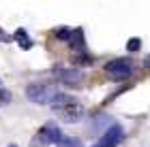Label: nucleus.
<instances>
[{"label": "nucleus", "instance_id": "nucleus-7", "mask_svg": "<svg viewBox=\"0 0 150 147\" xmlns=\"http://www.w3.org/2000/svg\"><path fill=\"white\" fill-rule=\"evenodd\" d=\"M69 41H71V47H73V51L77 53V56L86 53V43H84V32H81V28H77V30L71 32Z\"/></svg>", "mask_w": 150, "mask_h": 147}, {"label": "nucleus", "instance_id": "nucleus-4", "mask_svg": "<svg viewBox=\"0 0 150 147\" xmlns=\"http://www.w3.org/2000/svg\"><path fill=\"white\" fill-rule=\"evenodd\" d=\"M54 94H56V90H54L50 83L35 81V83H30L28 88H26V96H28V100L35 102V105H50Z\"/></svg>", "mask_w": 150, "mask_h": 147}, {"label": "nucleus", "instance_id": "nucleus-1", "mask_svg": "<svg viewBox=\"0 0 150 147\" xmlns=\"http://www.w3.org/2000/svg\"><path fill=\"white\" fill-rule=\"evenodd\" d=\"M50 105H52L54 113H58V117L64 119V122H69V124L79 122L81 115H84V107H81L73 96L62 94V92H56Z\"/></svg>", "mask_w": 150, "mask_h": 147}, {"label": "nucleus", "instance_id": "nucleus-14", "mask_svg": "<svg viewBox=\"0 0 150 147\" xmlns=\"http://www.w3.org/2000/svg\"><path fill=\"white\" fill-rule=\"evenodd\" d=\"M144 66H146V68H150V53L144 58Z\"/></svg>", "mask_w": 150, "mask_h": 147}, {"label": "nucleus", "instance_id": "nucleus-8", "mask_svg": "<svg viewBox=\"0 0 150 147\" xmlns=\"http://www.w3.org/2000/svg\"><path fill=\"white\" fill-rule=\"evenodd\" d=\"M13 38H15V43H17L22 49H30L32 45H35V41L30 38V34H28V32H26L24 28H17V30H15V34H13Z\"/></svg>", "mask_w": 150, "mask_h": 147}, {"label": "nucleus", "instance_id": "nucleus-15", "mask_svg": "<svg viewBox=\"0 0 150 147\" xmlns=\"http://www.w3.org/2000/svg\"><path fill=\"white\" fill-rule=\"evenodd\" d=\"M9 147H17V145H15V143H11V145H9Z\"/></svg>", "mask_w": 150, "mask_h": 147}, {"label": "nucleus", "instance_id": "nucleus-5", "mask_svg": "<svg viewBox=\"0 0 150 147\" xmlns=\"http://www.w3.org/2000/svg\"><path fill=\"white\" fill-rule=\"evenodd\" d=\"M54 77L60 83H64L67 88H79V83L84 81V70L77 68V66H56Z\"/></svg>", "mask_w": 150, "mask_h": 147}, {"label": "nucleus", "instance_id": "nucleus-11", "mask_svg": "<svg viewBox=\"0 0 150 147\" xmlns=\"http://www.w3.org/2000/svg\"><path fill=\"white\" fill-rule=\"evenodd\" d=\"M142 47V41L139 38H131V41L127 43V51H137Z\"/></svg>", "mask_w": 150, "mask_h": 147}, {"label": "nucleus", "instance_id": "nucleus-16", "mask_svg": "<svg viewBox=\"0 0 150 147\" xmlns=\"http://www.w3.org/2000/svg\"><path fill=\"white\" fill-rule=\"evenodd\" d=\"M92 147H101V145H92Z\"/></svg>", "mask_w": 150, "mask_h": 147}, {"label": "nucleus", "instance_id": "nucleus-12", "mask_svg": "<svg viewBox=\"0 0 150 147\" xmlns=\"http://www.w3.org/2000/svg\"><path fill=\"white\" fill-rule=\"evenodd\" d=\"M71 32L73 30H69V28H60V30H56V36L62 38V41H67V38H71Z\"/></svg>", "mask_w": 150, "mask_h": 147}, {"label": "nucleus", "instance_id": "nucleus-6", "mask_svg": "<svg viewBox=\"0 0 150 147\" xmlns=\"http://www.w3.org/2000/svg\"><path fill=\"white\" fill-rule=\"evenodd\" d=\"M122 141H125V130H122V126L120 124H112L110 128L103 132V137L99 139L97 145H101V147H116Z\"/></svg>", "mask_w": 150, "mask_h": 147}, {"label": "nucleus", "instance_id": "nucleus-9", "mask_svg": "<svg viewBox=\"0 0 150 147\" xmlns=\"http://www.w3.org/2000/svg\"><path fill=\"white\" fill-rule=\"evenodd\" d=\"M58 147H84V145H81V141H77L75 137H67V134H62V139L58 141Z\"/></svg>", "mask_w": 150, "mask_h": 147}, {"label": "nucleus", "instance_id": "nucleus-10", "mask_svg": "<svg viewBox=\"0 0 150 147\" xmlns=\"http://www.w3.org/2000/svg\"><path fill=\"white\" fill-rule=\"evenodd\" d=\"M9 102H11V92L6 88H2V81H0V107H4Z\"/></svg>", "mask_w": 150, "mask_h": 147}, {"label": "nucleus", "instance_id": "nucleus-2", "mask_svg": "<svg viewBox=\"0 0 150 147\" xmlns=\"http://www.w3.org/2000/svg\"><path fill=\"white\" fill-rule=\"evenodd\" d=\"M105 75L114 81H125L133 75V62L129 58H114L105 64Z\"/></svg>", "mask_w": 150, "mask_h": 147}, {"label": "nucleus", "instance_id": "nucleus-13", "mask_svg": "<svg viewBox=\"0 0 150 147\" xmlns=\"http://www.w3.org/2000/svg\"><path fill=\"white\" fill-rule=\"evenodd\" d=\"M6 41H11V36L6 34V32H4L2 28H0V43H6Z\"/></svg>", "mask_w": 150, "mask_h": 147}, {"label": "nucleus", "instance_id": "nucleus-3", "mask_svg": "<svg viewBox=\"0 0 150 147\" xmlns=\"http://www.w3.org/2000/svg\"><path fill=\"white\" fill-rule=\"evenodd\" d=\"M62 139V132H60V128L56 124H45L41 130H37V134L32 137L30 141V147H47V145H54Z\"/></svg>", "mask_w": 150, "mask_h": 147}]
</instances>
